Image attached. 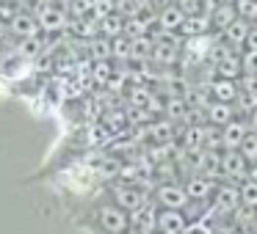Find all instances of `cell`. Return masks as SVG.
<instances>
[{
  "instance_id": "cell-1",
  "label": "cell",
  "mask_w": 257,
  "mask_h": 234,
  "mask_svg": "<svg viewBox=\"0 0 257 234\" xmlns=\"http://www.w3.org/2000/svg\"><path fill=\"white\" fill-rule=\"evenodd\" d=\"M113 204H119L124 212H139L147 204V190L144 184L130 182V184H116L113 188Z\"/></svg>"
},
{
  "instance_id": "cell-2",
  "label": "cell",
  "mask_w": 257,
  "mask_h": 234,
  "mask_svg": "<svg viewBox=\"0 0 257 234\" xmlns=\"http://www.w3.org/2000/svg\"><path fill=\"white\" fill-rule=\"evenodd\" d=\"M155 201L163 206V210H177V212H183L185 206L191 204L185 188H183V184H177V182H161V184H158Z\"/></svg>"
},
{
  "instance_id": "cell-3",
  "label": "cell",
  "mask_w": 257,
  "mask_h": 234,
  "mask_svg": "<svg viewBox=\"0 0 257 234\" xmlns=\"http://www.w3.org/2000/svg\"><path fill=\"white\" fill-rule=\"evenodd\" d=\"M97 220H100V226L105 228L108 234H124L130 226V218L127 212L122 210L119 204H105L97 210Z\"/></svg>"
},
{
  "instance_id": "cell-4",
  "label": "cell",
  "mask_w": 257,
  "mask_h": 234,
  "mask_svg": "<svg viewBox=\"0 0 257 234\" xmlns=\"http://www.w3.org/2000/svg\"><path fill=\"white\" fill-rule=\"evenodd\" d=\"M185 193H188V198L191 201H202V204H207V201L216 196V190H218V184L213 182V179H207V176H202V174H194V176H188L185 179Z\"/></svg>"
},
{
  "instance_id": "cell-5",
  "label": "cell",
  "mask_w": 257,
  "mask_h": 234,
  "mask_svg": "<svg viewBox=\"0 0 257 234\" xmlns=\"http://www.w3.org/2000/svg\"><path fill=\"white\" fill-rule=\"evenodd\" d=\"M221 168H224V176L232 179V182L243 184L246 179H249V160H246L240 152H224Z\"/></svg>"
},
{
  "instance_id": "cell-6",
  "label": "cell",
  "mask_w": 257,
  "mask_h": 234,
  "mask_svg": "<svg viewBox=\"0 0 257 234\" xmlns=\"http://www.w3.org/2000/svg\"><path fill=\"white\" fill-rule=\"evenodd\" d=\"M240 210V184H218L213 196V212H235Z\"/></svg>"
},
{
  "instance_id": "cell-7",
  "label": "cell",
  "mask_w": 257,
  "mask_h": 234,
  "mask_svg": "<svg viewBox=\"0 0 257 234\" xmlns=\"http://www.w3.org/2000/svg\"><path fill=\"white\" fill-rule=\"evenodd\" d=\"M185 228H188V220H185L183 212H177V210H163V212H158L155 234H185Z\"/></svg>"
},
{
  "instance_id": "cell-8",
  "label": "cell",
  "mask_w": 257,
  "mask_h": 234,
  "mask_svg": "<svg viewBox=\"0 0 257 234\" xmlns=\"http://www.w3.org/2000/svg\"><path fill=\"white\" fill-rule=\"evenodd\" d=\"M246 135H249V127H246V122H240V118H235V122H229L227 127H221L224 152H238L240 146H243Z\"/></svg>"
},
{
  "instance_id": "cell-9",
  "label": "cell",
  "mask_w": 257,
  "mask_h": 234,
  "mask_svg": "<svg viewBox=\"0 0 257 234\" xmlns=\"http://www.w3.org/2000/svg\"><path fill=\"white\" fill-rule=\"evenodd\" d=\"M185 17H188V14H185L177 3H172V6L158 12V28H161L163 34H177V30H183Z\"/></svg>"
},
{
  "instance_id": "cell-10",
  "label": "cell",
  "mask_w": 257,
  "mask_h": 234,
  "mask_svg": "<svg viewBox=\"0 0 257 234\" xmlns=\"http://www.w3.org/2000/svg\"><path fill=\"white\" fill-rule=\"evenodd\" d=\"M147 135L152 138V144H155V146H172L174 144V135H177V127H174V122L163 118V122L147 124Z\"/></svg>"
},
{
  "instance_id": "cell-11",
  "label": "cell",
  "mask_w": 257,
  "mask_h": 234,
  "mask_svg": "<svg viewBox=\"0 0 257 234\" xmlns=\"http://www.w3.org/2000/svg\"><path fill=\"white\" fill-rule=\"evenodd\" d=\"M64 25H67V12H64L61 6L45 3V6L39 8V28L42 30H61Z\"/></svg>"
},
{
  "instance_id": "cell-12",
  "label": "cell",
  "mask_w": 257,
  "mask_h": 234,
  "mask_svg": "<svg viewBox=\"0 0 257 234\" xmlns=\"http://www.w3.org/2000/svg\"><path fill=\"white\" fill-rule=\"evenodd\" d=\"M249 34H251V25L243 22V20H238V22H232L224 34H218V36H221V42H227L232 50H246V39H249Z\"/></svg>"
},
{
  "instance_id": "cell-13",
  "label": "cell",
  "mask_w": 257,
  "mask_h": 234,
  "mask_svg": "<svg viewBox=\"0 0 257 234\" xmlns=\"http://www.w3.org/2000/svg\"><path fill=\"white\" fill-rule=\"evenodd\" d=\"M238 94H240L238 80H221V78H216V80L210 83V96H213V102H229V105H232V102L238 100Z\"/></svg>"
},
{
  "instance_id": "cell-14",
  "label": "cell",
  "mask_w": 257,
  "mask_h": 234,
  "mask_svg": "<svg viewBox=\"0 0 257 234\" xmlns=\"http://www.w3.org/2000/svg\"><path fill=\"white\" fill-rule=\"evenodd\" d=\"M213 28L210 22V14L202 12V14H191V17H185V25H183V36L185 39H194V36H207Z\"/></svg>"
},
{
  "instance_id": "cell-15",
  "label": "cell",
  "mask_w": 257,
  "mask_h": 234,
  "mask_svg": "<svg viewBox=\"0 0 257 234\" xmlns=\"http://www.w3.org/2000/svg\"><path fill=\"white\" fill-rule=\"evenodd\" d=\"M238 12H235V0L232 3H227V6H218L210 12V22H213V30L216 34H224V30L229 28L232 22H238Z\"/></svg>"
},
{
  "instance_id": "cell-16",
  "label": "cell",
  "mask_w": 257,
  "mask_h": 234,
  "mask_svg": "<svg viewBox=\"0 0 257 234\" xmlns=\"http://www.w3.org/2000/svg\"><path fill=\"white\" fill-rule=\"evenodd\" d=\"M229 122H235V108L229 102H210V108H207V124L221 130Z\"/></svg>"
},
{
  "instance_id": "cell-17",
  "label": "cell",
  "mask_w": 257,
  "mask_h": 234,
  "mask_svg": "<svg viewBox=\"0 0 257 234\" xmlns=\"http://www.w3.org/2000/svg\"><path fill=\"white\" fill-rule=\"evenodd\" d=\"M158 212L152 204H144L139 212H136V228L141 234H155V226H158Z\"/></svg>"
},
{
  "instance_id": "cell-18",
  "label": "cell",
  "mask_w": 257,
  "mask_h": 234,
  "mask_svg": "<svg viewBox=\"0 0 257 234\" xmlns=\"http://www.w3.org/2000/svg\"><path fill=\"white\" fill-rule=\"evenodd\" d=\"M9 28H12L17 36H23V39H31V36H36L39 20H34L28 12H17V17H14V22L9 25Z\"/></svg>"
},
{
  "instance_id": "cell-19",
  "label": "cell",
  "mask_w": 257,
  "mask_h": 234,
  "mask_svg": "<svg viewBox=\"0 0 257 234\" xmlns=\"http://www.w3.org/2000/svg\"><path fill=\"white\" fill-rule=\"evenodd\" d=\"M124 22L127 20L122 17V14H108V17L100 20V34L105 36V39H116V36H124Z\"/></svg>"
},
{
  "instance_id": "cell-20",
  "label": "cell",
  "mask_w": 257,
  "mask_h": 234,
  "mask_svg": "<svg viewBox=\"0 0 257 234\" xmlns=\"http://www.w3.org/2000/svg\"><path fill=\"white\" fill-rule=\"evenodd\" d=\"M188 102H185V96H169L166 100V108H163V113H166L169 122H185V116H188Z\"/></svg>"
},
{
  "instance_id": "cell-21",
  "label": "cell",
  "mask_w": 257,
  "mask_h": 234,
  "mask_svg": "<svg viewBox=\"0 0 257 234\" xmlns=\"http://www.w3.org/2000/svg\"><path fill=\"white\" fill-rule=\"evenodd\" d=\"M89 52H91V58H94V64H100V61H108V58H113L111 39H105V36H94V39L89 42Z\"/></svg>"
},
{
  "instance_id": "cell-22",
  "label": "cell",
  "mask_w": 257,
  "mask_h": 234,
  "mask_svg": "<svg viewBox=\"0 0 257 234\" xmlns=\"http://www.w3.org/2000/svg\"><path fill=\"white\" fill-rule=\"evenodd\" d=\"M150 17H130L124 22V36L127 39H141V36H150Z\"/></svg>"
},
{
  "instance_id": "cell-23",
  "label": "cell",
  "mask_w": 257,
  "mask_h": 234,
  "mask_svg": "<svg viewBox=\"0 0 257 234\" xmlns=\"http://www.w3.org/2000/svg\"><path fill=\"white\" fill-rule=\"evenodd\" d=\"M111 50H113V58H119V61H130V56H133V39H127V36H116V39H111Z\"/></svg>"
},
{
  "instance_id": "cell-24",
  "label": "cell",
  "mask_w": 257,
  "mask_h": 234,
  "mask_svg": "<svg viewBox=\"0 0 257 234\" xmlns=\"http://www.w3.org/2000/svg\"><path fill=\"white\" fill-rule=\"evenodd\" d=\"M240 206L257 210V182H251V179H246V182L240 184Z\"/></svg>"
},
{
  "instance_id": "cell-25",
  "label": "cell",
  "mask_w": 257,
  "mask_h": 234,
  "mask_svg": "<svg viewBox=\"0 0 257 234\" xmlns=\"http://www.w3.org/2000/svg\"><path fill=\"white\" fill-rule=\"evenodd\" d=\"M235 12L243 22H257V0H235Z\"/></svg>"
},
{
  "instance_id": "cell-26",
  "label": "cell",
  "mask_w": 257,
  "mask_h": 234,
  "mask_svg": "<svg viewBox=\"0 0 257 234\" xmlns=\"http://www.w3.org/2000/svg\"><path fill=\"white\" fill-rule=\"evenodd\" d=\"M238 152L246 157V160H249V166H254V162H257V132H249V135H246L243 146H240Z\"/></svg>"
},
{
  "instance_id": "cell-27",
  "label": "cell",
  "mask_w": 257,
  "mask_h": 234,
  "mask_svg": "<svg viewBox=\"0 0 257 234\" xmlns=\"http://www.w3.org/2000/svg\"><path fill=\"white\" fill-rule=\"evenodd\" d=\"M91 78H94L97 83H108V80H113V74H111V64H108V61L94 64V69H91Z\"/></svg>"
},
{
  "instance_id": "cell-28",
  "label": "cell",
  "mask_w": 257,
  "mask_h": 234,
  "mask_svg": "<svg viewBox=\"0 0 257 234\" xmlns=\"http://www.w3.org/2000/svg\"><path fill=\"white\" fill-rule=\"evenodd\" d=\"M240 64H243V74H257V52H243Z\"/></svg>"
},
{
  "instance_id": "cell-29",
  "label": "cell",
  "mask_w": 257,
  "mask_h": 234,
  "mask_svg": "<svg viewBox=\"0 0 257 234\" xmlns=\"http://www.w3.org/2000/svg\"><path fill=\"white\" fill-rule=\"evenodd\" d=\"M238 86H240V91H246V94H254V96H257V74H243Z\"/></svg>"
},
{
  "instance_id": "cell-30",
  "label": "cell",
  "mask_w": 257,
  "mask_h": 234,
  "mask_svg": "<svg viewBox=\"0 0 257 234\" xmlns=\"http://www.w3.org/2000/svg\"><path fill=\"white\" fill-rule=\"evenodd\" d=\"M243 52H257V28H251L249 39H246V50Z\"/></svg>"
},
{
  "instance_id": "cell-31",
  "label": "cell",
  "mask_w": 257,
  "mask_h": 234,
  "mask_svg": "<svg viewBox=\"0 0 257 234\" xmlns=\"http://www.w3.org/2000/svg\"><path fill=\"white\" fill-rule=\"evenodd\" d=\"M249 179H251V182H257V162H254V166H249Z\"/></svg>"
},
{
  "instance_id": "cell-32",
  "label": "cell",
  "mask_w": 257,
  "mask_h": 234,
  "mask_svg": "<svg viewBox=\"0 0 257 234\" xmlns=\"http://www.w3.org/2000/svg\"><path fill=\"white\" fill-rule=\"evenodd\" d=\"M72 3H75V0H56V6H61V8L64 6H72Z\"/></svg>"
}]
</instances>
